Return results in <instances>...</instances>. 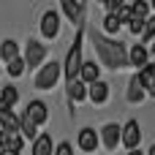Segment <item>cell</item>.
I'll return each mask as SVG.
<instances>
[{"label":"cell","mask_w":155,"mask_h":155,"mask_svg":"<svg viewBox=\"0 0 155 155\" xmlns=\"http://www.w3.org/2000/svg\"><path fill=\"white\" fill-rule=\"evenodd\" d=\"M93 46H95L98 57H101L109 68L120 71V68L128 65V52H125V46H123L120 41H112V38H104V35H95V33H93Z\"/></svg>","instance_id":"1"},{"label":"cell","mask_w":155,"mask_h":155,"mask_svg":"<svg viewBox=\"0 0 155 155\" xmlns=\"http://www.w3.org/2000/svg\"><path fill=\"white\" fill-rule=\"evenodd\" d=\"M82 33H76V38H74V44H71V49H68V57H65V63H63V71H65V79L68 82H74V79H79V65H82Z\"/></svg>","instance_id":"2"},{"label":"cell","mask_w":155,"mask_h":155,"mask_svg":"<svg viewBox=\"0 0 155 155\" xmlns=\"http://www.w3.org/2000/svg\"><path fill=\"white\" fill-rule=\"evenodd\" d=\"M60 71H63V65H60L57 60L44 63L41 71L35 74V87H38V90H52V87L57 84V79H60Z\"/></svg>","instance_id":"3"},{"label":"cell","mask_w":155,"mask_h":155,"mask_svg":"<svg viewBox=\"0 0 155 155\" xmlns=\"http://www.w3.org/2000/svg\"><path fill=\"white\" fill-rule=\"evenodd\" d=\"M25 65L27 68H38V65H44V60H46V46L41 44V41H35V38H30L27 41V46H25Z\"/></svg>","instance_id":"4"},{"label":"cell","mask_w":155,"mask_h":155,"mask_svg":"<svg viewBox=\"0 0 155 155\" xmlns=\"http://www.w3.org/2000/svg\"><path fill=\"white\" fill-rule=\"evenodd\" d=\"M139 142H142V128L136 120H128L120 128V144H125L128 150H139Z\"/></svg>","instance_id":"5"},{"label":"cell","mask_w":155,"mask_h":155,"mask_svg":"<svg viewBox=\"0 0 155 155\" xmlns=\"http://www.w3.org/2000/svg\"><path fill=\"white\" fill-rule=\"evenodd\" d=\"M57 33H60V14L54 8H49L41 16V35L44 38H57Z\"/></svg>","instance_id":"6"},{"label":"cell","mask_w":155,"mask_h":155,"mask_svg":"<svg viewBox=\"0 0 155 155\" xmlns=\"http://www.w3.org/2000/svg\"><path fill=\"white\" fill-rule=\"evenodd\" d=\"M25 120H30L33 125H41V123H46V117H49V109H46V104L44 101H30L27 106H25V114H22Z\"/></svg>","instance_id":"7"},{"label":"cell","mask_w":155,"mask_h":155,"mask_svg":"<svg viewBox=\"0 0 155 155\" xmlns=\"http://www.w3.org/2000/svg\"><path fill=\"white\" fill-rule=\"evenodd\" d=\"M98 134H95V128H82L79 131V136H76V144H79V150L84 155H93L98 150Z\"/></svg>","instance_id":"8"},{"label":"cell","mask_w":155,"mask_h":155,"mask_svg":"<svg viewBox=\"0 0 155 155\" xmlns=\"http://www.w3.org/2000/svg\"><path fill=\"white\" fill-rule=\"evenodd\" d=\"M101 144L106 147V150H114L117 147V142H120V125L117 123H106L104 128H101Z\"/></svg>","instance_id":"9"},{"label":"cell","mask_w":155,"mask_h":155,"mask_svg":"<svg viewBox=\"0 0 155 155\" xmlns=\"http://www.w3.org/2000/svg\"><path fill=\"white\" fill-rule=\"evenodd\" d=\"M150 63V49L144 46V44H136V46H131V52H128V65H134V68H142V65H147Z\"/></svg>","instance_id":"10"},{"label":"cell","mask_w":155,"mask_h":155,"mask_svg":"<svg viewBox=\"0 0 155 155\" xmlns=\"http://www.w3.org/2000/svg\"><path fill=\"white\" fill-rule=\"evenodd\" d=\"M79 79H82L84 84L101 79V65H98L95 60H82V65H79Z\"/></svg>","instance_id":"11"},{"label":"cell","mask_w":155,"mask_h":155,"mask_svg":"<svg viewBox=\"0 0 155 155\" xmlns=\"http://www.w3.org/2000/svg\"><path fill=\"white\" fill-rule=\"evenodd\" d=\"M87 95H90V101H93V104H104V101L109 98V84H106V82H101V79H95V82H90V84H87Z\"/></svg>","instance_id":"12"},{"label":"cell","mask_w":155,"mask_h":155,"mask_svg":"<svg viewBox=\"0 0 155 155\" xmlns=\"http://www.w3.org/2000/svg\"><path fill=\"white\" fill-rule=\"evenodd\" d=\"M0 147L3 150H22L25 144H22V136L16 134V131H0Z\"/></svg>","instance_id":"13"},{"label":"cell","mask_w":155,"mask_h":155,"mask_svg":"<svg viewBox=\"0 0 155 155\" xmlns=\"http://www.w3.org/2000/svg\"><path fill=\"white\" fill-rule=\"evenodd\" d=\"M54 153V144H52V136L41 134L33 139V155H52Z\"/></svg>","instance_id":"14"},{"label":"cell","mask_w":155,"mask_h":155,"mask_svg":"<svg viewBox=\"0 0 155 155\" xmlns=\"http://www.w3.org/2000/svg\"><path fill=\"white\" fill-rule=\"evenodd\" d=\"M16 101H19L16 87H3V93H0V114H3V112H11Z\"/></svg>","instance_id":"15"},{"label":"cell","mask_w":155,"mask_h":155,"mask_svg":"<svg viewBox=\"0 0 155 155\" xmlns=\"http://www.w3.org/2000/svg\"><path fill=\"white\" fill-rule=\"evenodd\" d=\"M68 98H71V101H84V98H87V84H84L82 79L68 82Z\"/></svg>","instance_id":"16"},{"label":"cell","mask_w":155,"mask_h":155,"mask_svg":"<svg viewBox=\"0 0 155 155\" xmlns=\"http://www.w3.org/2000/svg\"><path fill=\"white\" fill-rule=\"evenodd\" d=\"M0 57L8 63V60H14V57H19V44L14 41V38H5L3 44H0Z\"/></svg>","instance_id":"17"},{"label":"cell","mask_w":155,"mask_h":155,"mask_svg":"<svg viewBox=\"0 0 155 155\" xmlns=\"http://www.w3.org/2000/svg\"><path fill=\"white\" fill-rule=\"evenodd\" d=\"M142 98H144V87H142V82L136 76H131L128 79V101L131 104H139Z\"/></svg>","instance_id":"18"},{"label":"cell","mask_w":155,"mask_h":155,"mask_svg":"<svg viewBox=\"0 0 155 155\" xmlns=\"http://www.w3.org/2000/svg\"><path fill=\"white\" fill-rule=\"evenodd\" d=\"M136 79H139V82H142V87L147 90V87L155 82V65H153V63L142 65V68H139V74H136Z\"/></svg>","instance_id":"19"},{"label":"cell","mask_w":155,"mask_h":155,"mask_svg":"<svg viewBox=\"0 0 155 155\" xmlns=\"http://www.w3.org/2000/svg\"><path fill=\"white\" fill-rule=\"evenodd\" d=\"M63 11L71 22H82V5L76 0H63Z\"/></svg>","instance_id":"20"},{"label":"cell","mask_w":155,"mask_h":155,"mask_svg":"<svg viewBox=\"0 0 155 155\" xmlns=\"http://www.w3.org/2000/svg\"><path fill=\"white\" fill-rule=\"evenodd\" d=\"M120 27H123V22L117 19V14H112V11H109V14L104 16V33L117 35V33H120Z\"/></svg>","instance_id":"21"},{"label":"cell","mask_w":155,"mask_h":155,"mask_svg":"<svg viewBox=\"0 0 155 155\" xmlns=\"http://www.w3.org/2000/svg\"><path fill=\"white\" fill-rule=\"evenodd\" d=\"M0 128H3V131H16V134H19V117H16L14 112H3V114H0Z\"/></svg>","instance_id":"22"},{"label":"cell","mask_w":155,"mask_h":155,"mask_svg":"<svg viewBox=\"0 0 155 155\" xmlns=\"http://www.w3.org/2000/svg\"><path fill=\"white\" fill-rule=\"evenodd\" d=\"M35 128H38V125H33L30 120L19 117V136H22V139H30V142H33V139L38 136V134H35Z\"/></svg>","instance_id":"23"},{"label":"cell","mask_w":155,"mask_h":155,"mask_svg":"<svg viewBox=\"0 0 155 155\" xmlns=\"http://www.w3.org/2000/svg\"><path fill=\"white\" fill-rule=\"evenodd\" d=\"M139 38L147 44V41H153L155 38V14H150L147 19H144V27H142V33H139Z\"/></svg>","instance_id":"24"},{"label":"cell","mask_w":155,"mask_h":155,"mask_svg":"<svg viewBox=\"0 0 155 155\" xmlns=\"http://www.w3.org/2000/svg\"><path fill=\"white\" fill-rule=\"evenodd\" d=\"M131 11H134V16L147 19V16H150V3H147V0H134V3H131Z\"/></svg>","instance_id":"25"},{"label":"cell","mask_w":155,"mask_h":155,"mask_svg":"<svg viewBox=\"0 0 155 155\" xmlns=\"http://www.w3.org/2000/svg\"><path fill=\"white\" fill-rule=\"evenodd\" d=\"M5 65H8V74H11V76H22V74H25V68H27L22 57H14V60H8Z\"/></svg>","instance_id":"26"},{"label":"cell","mask_w":155,"mask_h":155,"mask_svg":"<svg viewBox=\"0 0 155 155\" xmlns=\"http://www.w3.org/2000/svg\"><path fill=\"white\" fill-rule=\"evenodd\" d=\"M112 14H117V19L123 22V25H128V19H134V11H131V5L128 3H123L117 11H112Z\"/></svg>","instance_id":"27"},{"label":"cell","mask_w":155,"mask_h":155,"mask_svg":"<svg viewBox=\"0 0 155 155\" xmlns=\"http://www.w3.org/2000/svg\"><path fill=\"white\" fill-rule=\"evenodd\" d=\"M142 27H144V19H139V16L128 19V30H131L134 35H139V33H142Z\"/></svg>","instance_id":"28"},{"label":"cell","mask_w":155,"mask_h":155,"mask_svg":"<svg viewBox=\"0 0 155 155\" xmlns=\"http://www.w3.org/2000/svg\"><path fill=\"white\" fill-rule=\"evenodd\" d=\"M52 155H74V147L68 144V142H60L57 147H54V153Z\"/></svg>","instance_id":"29"},{"label":"cell","mask_w":155,"mask_h":155,"mask_svg":"<svg viewBox=\"0 0 155 155\" xmlns=\"http://www.w3.org/2000/svg\"><path fill=\"white\" fill-rule=\"evenodd\" d=\"M123 3H125V0H104V5H106L109 11H117V8H120Z\"/></svg>","instance_id":"30"},{"label":"cell","mask_w":155,"mask_h":155,"mask_svg":"<svg viewBox=\"0 0 155 155\" xmlns=\"http://www.w3.org/2000/svg\"><path fill=\"white\" fill-rule=\"evenodd\" d=\"M147 93H150V95H153V98H155V82H153V84H150V87H147Z\"/></svg>","instance_id":"31"},{"label":"cell","mask_w":155,"mask_h":155,"mask_svg":"<svg viewBox=\"0 0 155 155\" xmlns=\"http://www.w3.org/2000/svg\"><path fill=\"white\" fill-rule=\"evenodd\" d=\"M0 155H19V153H16V150H3Z\"/></svg>","instance_id":"32"},{"label":"cell","mask_w":155,"mask_h":155,"mask_svg":"<svg viewBox=\"0 0 155 155\" xmlns=\"http://www.w3.org/2000/svg\"><path fill=\"white\" fill-rule=\"evenodd\" d=\"M128 155H142V150H128Z\"/></svg>","instance_id":"33"},{"label":"cell","mask_w":155,"mask_h":155,"mask_svg":"<svg viewBox=\"0 0 155 155\" xmlns=\"http://www.w3.org/2000/svg\"><path fill=\"white\" fill-rule=\"evenodd\" d=\"M150 11H155V0H150Z\"/></svg>","instance_id":"34"},{"label":"cell","mask_w":155,"mask_h":155,"mask_svg":"<svg viewBox=\"0 0 155 155\" xmlns=\"http://www.w3.org/2000/svg\"><path fill=\"white\" fill-rule=\"evenodd\" d=\"M150 44H153V49H150V52H153V54H155V38H153V41H150Z\"/></svg>","instance_id":"35"},{"label":"cell","mask_w":155,"mask_h":155,"mask_svg":"<svg viewBox=\"0 0 155 155\" xmlns=\"http://www.w3.org/2000/svg\"><path fill=\"white\" fill-rule=\"evenodd\" d=\"M150 155H155V144H153V147H150Z\"/></svg>","instance_id":"36"},{"label":"cell","mask_w":155,"mask_h":155,"mask_svg":"<svg viewBox=\"0 0 155 155\" xmlns=\"http://www.w3.org/2000/svg\"><path fill=\"white\" fill-rule=\"evenodd\" d=\"M98 3H104V0H98Z\"/></svg>","instance_id":"37"}]
</instances>
